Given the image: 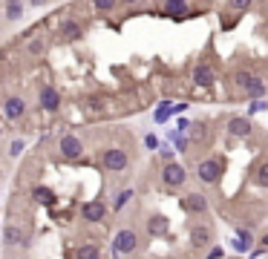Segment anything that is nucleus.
<instances>
[{"mask_svg":"<svg viewBox=\"0 0 268 259\" xmlns=\"http://www.w3.org/2000/svg\"><path fill=\"white\" fill-rule=\"evenodd\" d=\"M41 106H44V110H58V92H55L52 86H47V90L41 92Z\"/></svg>","mask_w":268,"mask_h":259,"instance_id":"nucleus-10","label":"nucleus"},{"mask_svg":"<svg viewBox=\"0 0 268 259\" xmlns=\"http://www.w3.org/2000/svg\"><path fill=\"white\" fill-rule=\"evenodd\" d=\"M231 132L233 136H248V132H251V121H248V118H233Z\"/></svg>","mask_w":268,"mask_h":259,"instance_id":"nucleus-14","label":"nucleus"},{"mask_svg":"<svg viewBox=\"0 0 268 259\" xmlns=\"http://www.w3.org/2000/svg\"><path fill=\"white\" fill-rule=\"evenodd\" d=\"M21 150H24V142H15V144H12V156H18Z\"/></svg>","mask_w":268,"mask_h":259,"instance_id":"nucleus-27","label":"nucleus"},{"mask_svg":"<svg viewBox=\"0 0 268 259\" xmlns=\"http://www.w3.org/2000/svg\"><path fill=\"white\" fill-rule=\"evenodd\" d=\"M78 259H98V248L95 245H81L78 248Z\"/></svg>","mask_w":268,"mask_h":259,"instance_id":"nucleus-17","label":"nucleus"},{"mask_svg":"<svg viewBox=\"0 0 268 259\" xmlns=\"http://www.w3.org/2000/svg\"><path fill=\"white\" fill-rule=\"evenodd\" d=\"M164 12H170V14H185V12H190V6H187V3H179V0H173V3H167V6H164Z\"/></svg>","mask_w":268,"mask_h":259,"instance_id":"nucleus-16","label":"nucleus"},{"mask_svg":"<svg viewBox=\"0 0 268 259\" xmlns=\"http://www.w3.org/2000/svg\"><path fill=\"white\" fill-rule=\"evenodd\" d=\"M130 196H133L130 190H124V193H118V199H116V210H121V208H124V202H127Z\"/></svg>","mask_w":268,"mask_h":259,"instance_id":"nucleus-23","label":"nucleus"},{"mask_svg":"<svg viewBox=\"0 0 268 259\" xmlns=\"http://www.w3.org/2000/svg\"><path fill=\"white\" fill-rule=\"evenodd\" d=\"M190 138H196V142H205L208 138V132H205V124H190Z\"/></svg>","mask_w":268,"mask_h":259,"instance_id":"nucleus-18","label":"nucleus"},{"mask_svg":"<svg viewBox=\"0 0 268 259\" xmlns=\"http://www.w3.org/2000/svg\"><path fill=\"white\" fill-rule=\"evenodd\" d=\"M95 9H98V12H110V9H113V3H110V0H98V3H95Z\"/></svg>","mask_w":268,"mask_h":259,"instance_id":"nucleus-24","label":"nucleus"},{"mask_svg":"<svg viewBox=\"0 0 268 259\" xmlns=\"http://www.w3.org/2000/svg\"><path fill=\"white\" fill-rule=\"evenodd\" d=\"M185 204L187 210H193V213H202L205 208H208V202H205V196H199V193H190V196H185Z\"/></svg>","mask_w":268,"mask_h":259,"instance_id":"nucleus-9","label":"nucleus"},{"mask_svg":"<svg viewBox=\"0 0 268 259\" xmlns=\"http://www.w3.org/2000/svg\"><path fill=\"white\" fill-rule=\"evenodd\" d=\"M64 38H70V40L81 38V26H78V24H67V26H64Z\"/></svg>","mask_w":268,"mask_h":259,"instance_id":"nucleus-19","label":"nucleus"},{"mask_svg":"<svg viewBox=\"0 0 268 259\" xmlns=\"http://www.w3.org/2000/svg\"><path fill=\"white\" fill-rule=\"evenodd\" d=\"M32 196H35V202H41V204H52V202H55V193L49 188H35Z\"/></svg>","mask_w":268,"mask_h":259,"instance_id":"nucleus-15","label":"nucleus"},{"mask_svg":"<svg viewBox=\"0 0 268 259\" xmlns=\"http://www.w3.org/2000/svg\"><path fill=\"white\" fill-rule=\"evenodd\" d=\"M248 242H251V236L245 234V230H239V248H242V250L248 248Z\"/></svg>","mask_w":268,"mask_h":259,"instance_id":"nucleus-25","label":"nucleus"},{"mask_svg":"<svg viewBox=\"0 0 268 259\" xmlns=\"http://www.w3.org/2000/svg\"><path fill=\"white\" fill-rule=\"evenodd\" d=\"M193 81H196L199 86H210V84L216 81V75H213V70H210L208 64H199L196 70H193Z\"/></svg>","mask_w":268,"mask_h":259,"instance_id":"nucleus-5","label":"nucleus"},{"mask_svg":"<svg viewBox=\"0 0 268 259\" xmlns=\"http://www.w3.org/2000/svg\"><path fill=\"white\" fill-rule=\"evenodd\" d=\"M6 239H9V242H24L21 230H15V228H9V230H6Z\"/></svg>","mask_w":268,"mask_h":259,"instance_id":"nucleus-22","label":"nucleus"},{"mask_svg":"<svg viewBox=\"0 0 268 259\" xmlns=\"http://www.w3.org/2000/svg\"><path fill=\"white\" fill-rule=\"evenodd\" d=\"M265 12H268V9H265Z\"/></svg>","mask_w":268,"mask_h":259,"instance_id":"nucleus-30","label":"nucleus"},{"mask_svg":"<svg viewBox=\"0 0 268 259\" xmlns=\"http://www.w3.org/2000/svg\"><path fill=\"white\" fill-rule=\"evenodd\" d=\"M256 182H259L262 188H268V162L265 164H259V170H256Z\"/></svg>","mask_w":268,"mask_h":259,"instance_id":"nucleus-20","label":"nucleus"},{"mask_svg":"<svg viewBox=\"0 0 268 259\" xmlns=\"http://www.w3.org/2000/svg\"><path fill=\"white\" fill-rule=\"evenodd\" d=\"M216 176H219V164H216V162H202V164H199V178H202V182H216Z\"/></svg>","mask_w":268,"mask_h":259,"instance_id":"nucleus-7","label":"nucleus"},{"mask_svg":"<svg viewBox=\"0 0 268 259\" xmlns=\"http://www.w3.org/2000/svg\"><path fill=\"white\" fill-rule=\"evenodd\" d=\"M6 116L21 118L24 116V101H21V98H9V101H6Z\"/></svg>","mask_w":268,"mask_h":259,"instance_id":"nucleus-13","label":"nucleus"},{"mask_svg":"<svg viewBox=\"0 0 268 259\" xmlns=\"http://www.w3.org/2000/svg\"><path fill=\"white\" fill-rule=\"evenodd\" d=\"M236 84H239V90H242L245 95H254V98H259V95L265 92V84L259 81V78H254V75H248V72H239V75H236Z\"/></svg>","mask_w":268,"mask_h":259,"instance_id":"nucleus-1","label":"nucleus"},{"mask_svg":"<svg viewBox=\"0 0 268 259\" xmlns=\"http://www.w3.org/2000/svg\"><path fill=\"white\" fill-rule=\"evenodd\" d=\"M101 162H104L107 170H124V167H127V153H124V150H107V153L101 156Z\"/></svg>","mask_w":268,"mask_h":259,"instance_id":"nucleus-2","label":"nucleus"},{"mask_svg":"<svg viewBox=\"0 0 268 259\" xmlns=\"http://www.w3.org/2000/svg\"><path fill=\"white\" fill-rule=\"evenodd\" d=\"M0 132H3V130H0Z\"/></svg>","mask_w":268,"mask_h":259,"instance_id":"nucleus-29","label":"nucleus"},{"mask_svg":"<svg viewBox=\"0 0 268 259\" xmlns=\"http://www.w3.org/2000/svg\"><path fill=\"white\" fill-rule=\"evenodd\" d=\"M164 182H167L170 188H179V184L185 182V167L182 164H167L164 167Z\"/></svg>","mask_w":268,"mask_h":259,"instance_id":"nucleus-3","label":"nucleus"},{"mask_svg":"<svg viewBox=\"0 0 268 259\" xmlns=\"http://www.w3.org/2000/svg\"><path fill=\"white\" fill-rule=\"evenodd\" d=\"M136 248V234L133 230H121V234L116 236V250L118 254H130Z\"/></svg>","mask_w":268,"mask_h":259,"instance_id":"nucleus-6","label":"nucleus"},{"mask_svg":"<svg viewBox=\"0 0 268 259\" xmlns=\"http://www.w3.org/2000/svg\"><path fill=\"white\" fill-rule=\"evenodd\" d=\"M190 239H193V245H199V248H205V245H210V230L208 228H193V234H190Z\"/></svg>","mask_w":268,"mask_h":259,"instance_id":"nucleus-11","label":"nucleus"},{"mask_svg":"<svg viewBox=\"0 0 268 259\" xmlns=\"http://www.w3.org/2000/svg\"><path fill=\"white\" fill-rule=\"evenodd\" d=\"M21 12H24L21 3H9V6H6V14H9V18H21Z\"/></svg>","mask_w":268,"mask_h":259,"instance_id":"nucleus-21","label":"nucleus"},{"mask_svg":"<svg viewBox=\"0 0 268 259\" xmlns=\"http://www.w3.org/2000/svg\"><path fill=\"white\" fill-rule=\"evenodd\" d=\"M61 153L67 156V158H78L81 156V142L75 136H64L61 138Z\"/></svg>","mask_w":268,"mask_h":259,"instance_id":"nucleus-4","label":"nucleus"},{"mask_svg":"<svg viewBox=\"0 0 268 259\" xmlns=\"http://www.w3.org/2000/svg\"><path fill=\"white\" fill-rule=\"evenodd\" d=\"M41 49H44V44H41V40H32V44H29V52H41Z\"/></svg>","mask_w":268,"mask_h":259,"instance_id":"nucleus-26","label":"nucleus"},{"mask_svg":"<svg viewBox=\"0 0 268 259\" xmlns=\"http://www.w3.org/2000/svg\"><path fill=\"white\" fill-rule=\"evenodd\" d=\"M81 213L87 222H98V219H104V204L101 202H90V204H84Z\"/></svg>","mask_w":268,"mask_h":259,"instance_id":"nucleus-8","label":"nucleus"},{"mask_svg":"<svg viewBox=\"0 0 268 259\" xmlns=\"http://www.w3.org/2000/svg\"><path fill=\"white\" fill-rule=\"evenodd\" d=\"M147 230H150L153 236H162L164 230H167V219H164V216H153L150 222H147Z\"/></svg>","mask_w":268,"mask_h":259,"instance_id":"nucleus-12","label":"nucleus"},{"mask_svg":"<svg viewBox=\"0 0 268 259\" xmlns=\"http://www.w3.org/2000/svg\"><path fill=\"white\" fill-rule=\"evenodd\" d=\"M265 245H268V236H265Z\"/></svg>","mask_w":268,"mask_h":259,"instance_id":"nucleus-28","label":"nucleus"}]
</instances>
